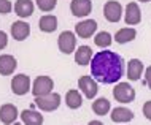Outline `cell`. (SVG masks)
Here are the masks:
<instances>
[{"instance_id": "cell-1", "label": "cell", "mask_w": 151, "mask_h": 125, "mask_svg": "<svg viewBox=\"0 0 151 125\" xmlns=\"http://www.w3.org/2000/svg\"><path fill=\"white\" fill-rule=\"evenodd\" d=\"M91 75L97 82L115 84L124 75V60L115 51H99L91 59Z\"/></svg>"}, {"instance_id": "cell-2", "label": "cell", "mask_w": 151, "mask_h": 125, "mask_svg": "<svg viewBox=\"0 0 151 125\" xmlns=\"http://www.w3.org/2000/svg\"><path fill=\"white\" fill-rule=\"evenodd\" d=\"M35 106H38L42 111L45 112H51L56 111L60 104V95L56 92H51L48 95H42V97H35Z\"/></svg>"}, {"instance_id": "cell-3", "label": "cell", "mask_w": 151, "mask_h": 125, "mask_svg": "<svg viewBox=\"0 0 151 125\" xmlns=\"http://www.w3.org/2000/svg\"><path fill=\"white\" fill-rule=\"evenodd\" d=\"M113 97L119 103H132L135 100V90L129 82H118L116 87L113 89Z\"/></svg>"}, {"instance_id": "cell-4", "label": "cell", "mask_w": 151, "mask_h": 125, "mask_svg": "<svg viewBox=\"0 0 151 125\" xmlns=\"http://www.w3.org/2000/svg\"><path fill=\"white\" fill-rule=\"evenodd\" d=\"M52 89H54V81L50 76H38L34 81V84H32L30 90L35 97H42V95L51 94Z\"/></svg>"}, {"instance_id": "cell-5", "label": "cell", "mask_w": 151, "mask_h": 125, "mask_svg": "<svg viewBox=\"0 0 151 125\" xmlns=\"http://www.w3.org/2000/svg\"><path fill=\"white\" fill-rule=\"evenodd\" d=\"M58 46H59V51L64 52V54H72V52H75V49H76L75 33L70 30H64L58 38Z\"/></svg>"}, {"instance_id": "cell-6", "label": "cell", "mask_w": 151, "mask_h": 125, "mask_svg": "<svg viewBox=\"0 0 151 125\" xmlns=\"http://www.w3.org/2000/svg\"><path fill=\"white\" fill-rule=\"evenodd\" d=\"M11 90L14 95H26L30 90V78L27 75H16L11 79Z\"/></svg>"}, {"instance_id": "cell-7", "label": "cell", "mask_w": 151, "mask_h": 125, "mask_svg": "<svg viewBox=\"0 0 151 125\" xmlns=\"http://www.w3.org/2000/svg\"><path fill=\"white\" fill-rule=\"evenodd\" d=\"M104 16L108 22H119L122 16V6L116 0H110L104 6Z\"/></svg>"}, {"instance_id": "cell-8", "label": "cell", "mask_w": 151, "mask_h": 125, "mask_svg": "<svg viewBox=\"0 0 151 125\" xmlns=\"http://www.w3.org/2000/svg\"><path fill=\"white\" fill-rule=\"evenodd\" d=\"M78 86L81 89V92L84 94L86 98H94L99 92V87H97V81L92 78V76H81L78 79Z\"/></svg>"}, {"instance_id": "cell-9", "label": "cell", "mask_w": 151, "mask_h": 125, "mask_svg": "<svg viewBox=\"0 0 151 125\" xmlns=\"http://www.w3.org/2000/svg\"><path fill=\"white\" fill-rule=\"evenodd\" d=\"M96 30H97V22L94 19H84V21H81L75 26V33L83 40L91 38L96 33Z\"/></svg>"}, {"instance_id": "cell-10", "label": "cell", "mask_w": 151, "mask_h": 125, "mask_svg": "<svg viewBox=\"0 0 151 125\" xmlns=\"http://www.w3.org/2000/svg\"><path fill=\"white\" fill-rule=\"evenodd\" d=\"M70 11L76 18H86L92 11V2L91 0H72L70 2Z\"/></svg>"}, {"instance_id": "cell-11", "label": "cell", "mask_w": 151, "mask_h": 125, "mask_svg": "<svg viewBox=\"0 0 151 125\" xmlns=\"http://www.w3.org/2000/svg\"><path fill=\"white\" fill-rule=\"evenodd\" d=\"M19 112H18V108L11 103H5L0 106V120H2L5 125H11L13 122H16Z\"/></svg>"}, {"instance_id": "cell-12", "label": "cell", "mask_w": 151, "mask_h": 125, "mask_svg": "<svg viewBox=\"0 0 151 125\" xmlns=\"http://www.w3.org/2000/svg\"><path fill=\"white\" fill-rule=\"evenodd\" d=\"M124 21L127 26H137L142 21V11L135 2H130L126 6V14H124Z\"/></svg>"}, {"instance_id": "cell-13", "label": "cell", "mask_w": 151, "mask_h": 125, "mask_svg": "<svg viewBox=\"0 0 151 125\" xmlns=\"http://www.w3.org/2000/svg\"><path fill=\"white\" fill-rule=\"evenodd\" d=\"M30 35V26L24 21H16L11 24V37L16 41H24Z\"/></svg>"}, {"instance_id": "cell-14", "label": "cell", "mask_w": 151, "mask_h": 125, "mask_svg": "<svg viewBox=\"0 0 151 125\" xmlns=\"http://www.w3.org/2000/svg\"><path fill=\"white\" fill-rule=\"evenodd\" d=\"M16 67H18V62L13 55L10 54H2L0 55V75L2 76H10L14 73Z\"/></svg>"}, {"instance_id": "cell-15", "label": "cell", "mask_w": 151, "mask_h": 125, "mask_svg": "<svg viewBox=\"0 0 151 125\" xmlns=\"http://www.w3.org/2000/svg\"><path fill=\"white\" fill-rule=\"evenodd\" d=\"M110 117H111V120L116 124H124V122H130V120L134 119V112L130 109H127V108H124V106H119V108H115V109L111 111Z\"/></svg>"}, {"instance_id": "cell-16", "label": "cell", "mask_w": 151, "mask_h": 125, "mask_svg": "<svg viewBox=\"0 0 151 125\" xmlns=\"http://www.w3.org/2000/svg\"><path fill=\"white\" fill-rule=\"evenodd\" d=\"M91 59H92V49H91V46L83 44V46H78V49H75V62L78 63V65H81V67L89 65Z\"/></svg>"}, {"instance_id": "cell-17", "label": "cell", "mask_w": 151, "mask_h": 125, "mask_svg": "<svg viewBox=\"0 0 151 125\" xmlns=\"http://www.w3.org/2000/svg\"><path fill=\"white\" fill-rule=\"evenodd\" d=\"M14 13L19 18H29L34 14V3L32 0H16L14 3Z\"/></svg>"}, {"instance_id": "cell-18", "label": "cell", "mask_w": 151, "mask_h": 125, "mask_svg": "<svg viewBox=\"0 0 151 125\" xmlns=\"http://www.w3.org/2000/svg\"><path fill=\"white\" fill-rule=\"evenodd\" d=\"M143 73V63L140 59H130L127 65V78L130 81H138Z\"/></svg>"}, {"instance_id": "cell-19", "label": "cell", "mask_w": 151, "mask_h": 125, "mask_svg": "<svg viewBox=\"0 0 151 125\" xmlns=\"http://www.w3.org/2000/svg\"><path fill=\"white\" fill-rule=\"evenodd\" d=\"M38 29L45 33H51L58 29V18L52 14H45L38 21Z\"/></svg>"}, {"instance_id": "cell-20", "label": "cell", "mask_w": 151, "mask_h": 125, "mask_svg": "<svg viewBox=\"0 0 151 125\" xmlns=\"http://www.w3.org/2000/svg\"><path fill=\"white\" fill-rule=\"evenodd\" d=\"M19 116L24 125H43V116L34 109H24Z\"/></svg>"}, {"instance_id": "cell-21", "label": "cell", "mask_w": 151, "mask_h": 125, "mask_svg": "<svg viewBox=\"0 0 151 125\" xmlns=\"http://www.w3.org/2000/svg\"><path fill=\"white\" fill-rule=\"evenodd\" d=\"M135 37H137L135 29H132V27H124V29H119L116 32L115 40H116V43H119V44H126V43L132 41V40H135Z\"/></svg>"}, {"instance_id": "cell-22", "label": "cell", "mask_w": 151, "mask_h": 125, "mask_svg": "<svg viewBox=\"0 0 151 125\" xmlns=\"http://www.w3.org/2000/svg\"><path fill=\"white\" fill-rule=\"evenodd\" d=\"M65 104H67L70 109H78V108L83 104V97L78 90H75V89H72V90L67 92V95H65Z\"/></svg>"}, {"instance_id": "cell-23", "label": "cell", "mask_w": 151, "mask_h": 125, "mask_svg": "<svg viewBox=\"0 0 151 125\" xmlns=\"http://www.w3.org/2000/svg\"><path fill=\"white\" fill-rule=\"evenodd\" d=\"M110 109H111V106H110V102L107 98H97L96 102L92 103V111L96 112L97 116H105V114H108Z\"/></svg>"}, {"instance_id": "cell-24", "label": "cell", "mask_w": 151, "mask_h": 125, "mask_svg": "<svg viewBox=\"0 0 151 125\" xmlns=\"http://www.w3.org/2000/svg\"><path fill=\"white\" fill-rule=\"evenodd\" d=\"M94 43H96V46L99 48H108L110 44L113 43V37L108 33V32H99V33L94 37Z\"/></svg>"}, {"instance_id": "cell-25", "label": "cell", "mask_w": 151, "mask_h": 125, "mask_svg": "<svg viewBox=\"0 0 151 125\" xmlns=\"http://www.w3.org/2000/svg\"><path fill=\"white\" fill-rule=\"evenodd\" d=\"M58 5V0H37V6L42 11L48 13V11H52Z\"/></svg>"}, {"instance_id": "cell-26", "label": "cell", "mask_w": 151, "mask_h": 125, "mask_svg": "<svg viewBox=\"0 0 151 125\" xmlns=\"http://www.w3.org/2000/svg\"><path fill=\"white\" fill-rule=\"evenodd\" d=\"M11 10H13V5L10 0H0V14H10Z\"/></svg>"}, {"instance_id": "cell-27", "label": "cell", "mask_w": 151, "mask_h": 125, "mask_svg": "<svg viewBox=\"0 0 151 125\" xmlns=\"http://www.w3.org/2000/svg\"><path fill=\"white\" fill-rule=\"evenodd\" d=\"M143 116L148 120H151V100L145 102V104H143Z\"/></svg>"}, {"instance_id": "cell-28", "label": "cell", "mask_w": 151, "mask_h": 125, "mask_svg": "<svg viewBox=\"0 0 151 125\" xmlns=\"http://www.w3.org/2000/svg\"><path fill=\"white\" fill-rule=\"evenodd\" d=\"M6 44H8V35L3 30H0V51H2Z\"/></svg>"}, {"instance_id": "cell-29", "label": "cell", "mask_w": 151, "mask_h": 125, "mask_svg": "<svg viewBox=\"0 0 151 125\" xmlns=\"http://www.w3.org/2000/svg\"><path fill=\"white\" fill-rule=\"evenodd\" d=\"M145 84L151 89V67H148L145 71Z\"/></svg>"}, {"instance_id": "cell-30", "label": "cell", "mask_w": 151, "mask_h": 125, "mask_svg": "<svg viewBox=\"0 0 151 125\" xmlns=\"http://www.w3.org/2000/svg\"><path fill=\"white\" fill-rule=\"evenodd\" d=\"M88 125H104V124H102L100 120H91V122H89Z\"/></svg>"}, {"instance_id": "cell-31", "label": "cell", "mask_w": 151, "mask_h": 125, "mask_svg": "<svg viewBox=\"0 0 151 125\" xmlns=\"http://www.w3.org/2000/svg\"><path fill=\"white\" fill-rule=\"evenodd\" d=\"M11 125H24V124H19V122H13Z\"/></svg>"}, {"instance_id": "cell-32", "label": "cell", "mask_w": 151, "mask_h": 125, "mask_svg": "<svg viewBox=\"0 0 151 125\" xmlns=\"http://www.w3.org/2000/svg\"><path fill=\"white\" fill-rule=\"evenodd\" d=\"M138 2H143V3H146V2H151V0H138Z\"/></svg>"}]
</instances>
